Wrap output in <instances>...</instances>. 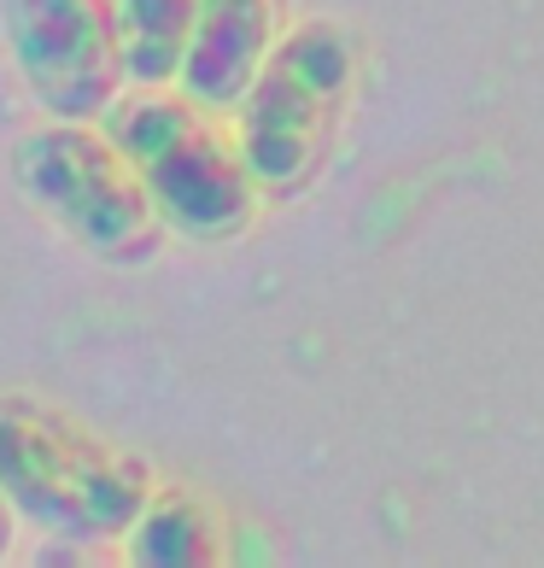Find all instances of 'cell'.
Listing matches in <instances>:
<instances>
[{"mask_svg":"<svg viewBox=\"0 0 544 568\" xmlns=\"http://www.w3.org/2000/svg\"><path fill=\"white\" fill-rule=\"evenodd\" d=\"M0 493L35 528L76 545L135 534L153 504L146 475L123 452L24 398L0 405Z\"/></svg>","mask_w":544,"mask_h":568,"instance_id":"6da1fadb","label":"cell"},{"mask_svg":"<svg viewBox=\"0 0 544 568\" xmlns=\"http://www.w3.org/2000/svg\"><path fill=\"white\" fill-rule=\"evenodd\" d=\"M351 89V41L333 24H305L264 59L240 94V153L264 187H299L317 171Z\"/></svg>","mask_w":544,"mask_h":568,"instance_id":"7a4b0ae2","label":"cell"},{"mask_svg":"<svg viewBox=\"0 0 544 568\" xmlns=\"http://www.w3.org/2000/svg\"><path fill=\"white\" fill-rule=\"evenodd\" d=\"M18 182L30 187L41 212L65 223L100 258H141L164 223L141 171L117 153L106 130H89V123L59 118L53 130L30 135L18 146Z\"/></svg>","mask_w":544,"mask_h":568,"instance_id":"3957f363","label":"cell"},{"mask_svg":"<svg viewBox=\"0 0 544 568\" xmlns=\"http://www.w3.org/2000/svg\"><path fill=\"white\" fill-rule=\"evenodd\" d=\"M12 59L30 94L65 123L106 118L123 82V53L106 0H0Z\"/></svg>","mask_w":544,"mask_h":568,"instance_id":"277c9868","label":"cell"},{"mask_svg":"<svg viewBox=\"0 0 544 568\" xmlns=\"http://www.w3.org/2000/svg\"><path fill=\"white\" fill-rule=\"evenodd\" d=\"M146 194H153V212L182 229V235H228L253 217V171H246V153L228 146L212 123L194 118L176 141H164L153 159L135 164Z\"/></svg>","mask_w":544,"mask_h":568,"instance_id":"5b68a950","label":"cell"},{"mask_svg":"<svg viewBox=\"0 0 544 568\" xmlns=\"http://www.w3.org/2000/svg\"><path fill=\"white\" fill-rule=\"evenodd\" d=\"M269 0H199L194 12V36L182 53V94L199 106H240V94L258 82L269 48Z\"/></svg>","mask_w":544,"mask_h":568,"instance_id":"8992f818","label":"cell"},{"mask_svg":"<svg viewBox=\"0 0 544 568\" xmlns=\"http://www.w3.org/2000/svg\"><path fill=\"white\" fill-rule=\"evenodd\" d=\"M106 7H112L123 77L153 82V89L171 82L182 71V53H187V36H194L199 0H106Z\"/></svg>","mask_w":544,"mask_h":568,"instance_id":"52a82bcc","label":"cell"},{"mask_svg":"<svg viewBox=\"0 0 544 568\" xmlns=\"http://www.w3.org/2000/svg\"><path fill=\"white\" fill-rule=\"evenodd\" d=\"M205 551H212V528H205V510L187 498H158L135 521L141 562H205Z\"/></svg>","mask_w":544,"mask_h":568,"instance_id":"ba28073f","label":"cell"},{"mask_svg":"<svg viewBox=\"0 0 544 568\" xmlns=\"http://www.w3.org/2000/svg\"><path fill=\"white\" fill-rule=\"evenodd\" d=\"M7 534H12V521H7V493H0V551H7Z\"/></svg>","mask_w":544,"mask_h":568,"instance_id":"9c48e42d","label":"cell"}]
</instances>
